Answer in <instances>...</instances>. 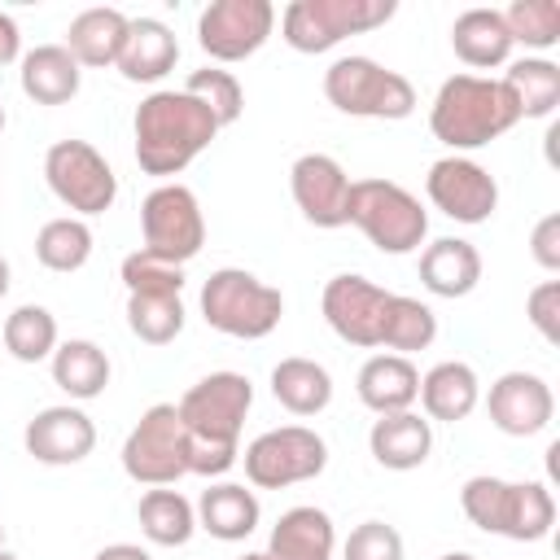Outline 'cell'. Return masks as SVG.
Listing matches in <instances>:
<instances>
[{"label": "cell", "mask_w": 560, "mask_h": 560, "mask_svg": "<svg viewBox=\"0 0 560 560\" xmlns=\"http://www.w3.org/2000/svg\"><path fill=\"white\" fill-rule=\"evenodd\" d=\"M249 407H254V385L241 372H210L175 402L188 433L192 477H223L241 459V424Z\"/></svg>", "instance_id": "1"}, {"label": "cell", "mask_w": 560, "mask_h": 560, "mask_svg": "<svg viewBox=\"0 0 560 560\" xmlns=\"http://www.w3.org/2000/svg\"><path fill=\"white\" fill-rule=\"evenodd\" d=\"M131 131H136V162H140V171L144 175H158V179H171L201 149H210V140L223 127L214 122V114L197 96L158 88V92H149L136 105Z\"/></svg>", "instance_id": "2"}, {"label": "cell", "mask_w": 560, "mask_h": 560, "mask_svg": "<svg viewBox=\"0 0 560 560\" xmlns=\"http://www.w3.org/2000/svg\"><path fill=\"white\" fill-rule=\"evenodd\" d=\"M516 122H521V114H516L508 88L486 74H451L429 105V131L459 158L468 149L499 140Z\"/></svg>", "instance_id": "3"}, {"label": "cell", "mask_w": 560, "mask_h": 560, "mask_svg": "<svg viewBox=\"0 0 560 560\" xmlns=\"http://www.w3.org/2000/svg\"><path fill=\"white\" fill-rule=\"evenodd\" d=\"M459 508L477 529L512 542H538L556 525V499L542 481H503L481 472L459 486Z\"/></svg>", "instance_id": "4"}, {"label": "cell", "mask_w": 560, "mask_h": 560, "mask_svg": "<svg viewBox=\"0 0 560 560\" xmlns=\"http://www.w3.org/2000/svg\"><path fill=\"white\" fill-rule=\"evenodd\" d=\"M284 315V298L280 289L262 284L254 271L245 267H219L206 276L201 284V319L236 341H258L267 332H276Z\"/></svg>", "instance_id": "5"}, {"label": "cell", "mask_w": 560, "mask_h": 560, "mask_svg": "<svg viewBox=\"0 0 560 560\" xmlns=\"http://www.w3.org/2000/svg\"><path fill=\"white\" fill-rule=\"evenodd\" d=\"M346 223H354L381 254H411L429 236V214L394 179H350Z\"/></svg>", "instance_id": "6"}, {"label": "cell", "mask_w": 560, "mask_h": 560, "mask_svg": "<svg viewBox=\"0 0 560 560\" xmlns=\"http://www.w3.org/2000/svg\"><path fill=\"white\" fill-rule=\"evenodd\" d=\"M324 96L332 109L350 118H411L416 114V88L407 74L372 61V57H337L324 70Z\"/></svg>", "instance_id": "7"}, {"label": "cell", "mask_w": 560, "mask_h": 560, "mask_svg": "<svg viewBox=\"0 0 560 560\" xmlns=\"http://www.w3.org/2000/svg\"><path fill=\"white\" fill-rule=\"evenodd\" d=\"M394 13V0H293L280 13V35L293 52H328L346 35L385 26Z\"/></svg>", "instance_id": "8"}, {"label": "cell", "mask_w": 560, "mask_h": 560, "mask_svg": "<svg viewBox=\"0 0 560 560\" xmlns=\"http://www.w3.org/2000/svg\"><path fill=\"white\" fill-rule=\"evenodd\" d=\"M122 472L136 486H175L188 477V433L175 402H153L122 438Z\"/></svg>", "instance_id": "9"}, {"label": "cell", "mask_w": 560, "mask_h": 560, "mask_svg": "<svg viewBox=\"0 0 560 560\" xmlns=\"http://www.w3.org/2000/svg\"><path fill=\"white\" fill-rule=\"evenodd\" d=\"M245 477L258 490H284L328 468V442L306 424H280L245 446Z\"/></svg>", "instance_id": "10"}, {"label": "cell", "mask_w": 560, "mask_h": 560, "mask_svg": "<svg viewBox=\"0 0 560 560\" xmlns=\"http://www.w3.org/2000/svg\"><path fill=\"white\" fill-rule=\"evenodd\" d=\"M44 179H48L52 197L66 210H74V219L105 214L114 206V197H118L114 166L88 140H57L44 153Z\"/></svg>", "instance_id": "11"}, {"label": "cell", "mask_w": 560, "mask_h": 560, "mask_svg": "<svg viewBox=\"0 0 560 560\" xmlns=\"http://www.w3.org/2000/svg\"><path fill=\"white\" fill-rule=\"evenodd\" d=\"M140 232H144V254L184 267L188 258L201 254L206 245V219L201 206L192 197V188L184 184H158L144 201H140Z\"/></svg>", "instance_id": "12"}, {"label": "cell", "mask_w": 560, "mask_h": 560, "mask_svg": "<svg viewBox=\"0 0 560 560\" xmlns=\"http://www.w3.org/2000/svg\"><path fill=\"white\" fill-rule=\"evenodd\" d=\"M276 31L271 0H214L197 18V44L210 61H245Z\"/></svg>", "instance_id": "13"}, {"label": "cell", "mask_w": 560, "mask_h": 560, "mask_svg": "<svg viewBox=\"0 0 560 560\" xmlns=\"http://www.w3.org/2000/svg\"><path fill=\"white\" fill-rule=\"evenodd\" d=\"M319 311L328 319V328L346 341V346H359V350H376L381 346V332H385V311H389V289L372 284L368 276H354V271H341L324 284V298H319Z\"/></svg>", "instance_id": "14"}, {"label": "cell", "mask_w": 560, "mask_h": 560, "mask_svg": "<svg viewBox=\"0 0 560 560\" xmlns=\"http://www.w3.org/2000/svg\"><path fill=\"white\" fill-rule=\"evenodd\" d=\"M424 192L455 223H486L499 210V184H494V175L481 162L459 158V153H446V158H438L429 166Z\"/></svg>", "instance_id": "15"}, {"label": "cell", "mask_w": 560, "mask_h": 560, "mask_svg": "<svg viewBox=\"0 0 560 560\" xmlns=\"http://www.w3.org/2000/svg\"><path fill=\"white\" fill-rule=\"evenodd\" d=\"M289 192L306 223L315 228H346V201H350V175L328 153H302L289 166Z\"/></svg>", "instance_id": "16"}, {"label": "cell", "mask_w": 560, "mask_h": 560, "mask_svg": "<svg viewBox=\"0 0 560 560\" xmlns=\"http://www.w3.org/2000/svg\"><path fill=\"white\" fill-rule=\"evenodd\" d=\"M486 411H490V424L499 433L534 438L551 424L556 398H551V385L538 372H503L486 394Z\"/></svg>", "instance_id": "17"}, {"label": "cell", "mask_w": 560, "mask_h": 560, "mask_svg": "<svg viewBox=\"0 0 560 560\" xmlns=\"http://www.w3.org/2000/svg\"><path fill=\"white\" fill-rule=\"evenodd\" d=\"M26 455H35L39 464H52V468H66V464H79L92 455L96 446V424L83 407H44L35 411V420H26Z\"/></svg>", "instance_id": "18"}, {"label": "cell", "mask_w": 560, "mask_h": 560, "mask_svg": "<svg viewBox=\"0 0 560 560\" xmlns=\"http://www.w3.org/2000/svg\"><path fill=\"white\" fill-rule=\"evenodd\" d=\"M179 61V39L166 22L158 18H131L127 26V39H122V52L114 61V70L127 79V83H158L175 70Z\"/></svg>", "instance_id": "19"}, {"label": "cell", "mask_w": 560, "mask_h": 560, "mask_svg": "<svg viewBox=\"0 0 560 560\" xmlns=\"http://www.w3.org/2000/svg\"><path fill=\"white\" fill-rule=\"evenodd\" d=\"M332 547H337L332 516L324 508L298 503L280 512V521L271 525L262 560H332Z\"/></svg>", "instance_id": "20"}, {"label": "cell", "mask_w": 560, "mask_h": 560, "mask_svg": "<svg viewBox=\"0 0 560 560\" xmlns=\"http://www.w3.org/2000/svg\"><path fill=\"white\" fill-rule=\"evenodd\" d=\"M420 407H424V420H442V424H455V420H468L481 402V381L477 372L464 363V359H442L433 363L424 376H420Z\"/></svg>", "instance_id": "21"}, {"label": "cell", "mask_w": 560, "mask_h": 560, "mask_svg": "<svg viewBox=\"0 0 560 560\" xmlns=\"http://www.w3.org/2000/svg\"><path fill=\"white\" fill-rule=\"evenodd\" d=\"M368 451L381 468L389 472H411L429 459L433 451V424L420 411H394V416H376L372 433H368Z\"/></svg>", "instance_id": "22"}, {"label": "cell", "mask_w": 560, "mask_h": 560, "mask_svg": "<svg viewBox=\"0 0 560 560\" xmlns=\"http://www.w3.org/2000/svg\"><path fill=\"white\" fill-rule=\"evenodd\" d=\"M481 280V254L464 236H438L420 249V284L433 298H468Z\"/></svg>", "instance_id": "23"}, {"label": "cell", "mask_w": 560, "mask_h": 560, "mask_svg": "<svg viewBox=\"0 0 560 560\" xmlns=\"http://www.w3.org/2000/svg\"><path fill=\"white\" fill-rule=\"evenodd\" d=\"M359 402L376 416H394V411H411L416 394H420V372L407 354H372L359 376H354Z\"/></svg>", "instance_id": "24"}, {"label": "cell", "mask_w": 560, "mask_h": 560, "mask_svg": "<svg viewBox=\"0 0 560 560\" xmlns=\"http://www.w3.org/2000/svg\"><path fill=\"white\" fill-rule=\"evenodd\" d=\"M192 512H197V529H206L219 542H245L258 529V516H262L258 494L236 486V481L206 486L201 499L192 503Z\"/></svg>", "instance_id": "25"}, {"label": "cell", "mask_w": 560, "mask_h": 560, "mask_svg": "<svg viewBox=\"0 0 560 560\" xmlns=\"http://www.w3.org/2000/svg\"><path fill=\"white\" fill-rule=\"evenodd\" d=\"M127 26H131V18L122 9H83L66 26V52L88 70H105L118 61Z\"/></svg>", "instance_id": "26"}, {"label": "cell", "mask_w": 560, "mask_h": 560, "mask_svg": "<svg viewBox=\"0 0 560 560\" xmlns=\"http://www.w3.org/2000/svg\"><path fill=\"white\" fill-rule=\"evenodd\" d=\"M22 92L35 101V105H66L79 96V83H83V66L66 52V44H39L22 57Z\"/></svg>", "instance_id": "27"}, {"label": "cell", "mask_w": 560, "mask_h": 560, "mask_svg": "<svg viewBox=\"0 0 560 560\" xmlns=\"http://www.w3.org/2000/svg\"><path fill=\"white\" fill-rule=\"evenodd\" d=\"M451 48H455V57L464 66L494 70V66H508L516 44H512L499 9H464L455 18V26H451Z\"/></svg>", "instance_id": "28"}, {"label": "cell", "mask_w": 560, "mask_h": 560, "mask_svg": "<svg viewBox=\"0 0 560 560\" xmlns=\"http://www.w3.org/2000/svg\"><path fill=\"white\" fill-rule=\"evenodd\" d=\"M48 363H52V385L61 394H70L74 402H88V398L105 394V385H109V354L88 337L57 341Z\"/></svg>", "instance_id": "29"}, {"label": "cell", "mask_w": 560, "mask_h": 560, "mask_svg": "<svg viewBox=\"0 0 560 560\" xmlns=\"http://www.w3.org/2000/svg\"><path fill=\"white\" fill-rule=\"evenodd\" d=\"M271 398L293 416H319L332 402V376L324 363L289 354L271 368Z\"/></svg>", "instance_id": "30"}, {"label": "cell", "mask_w": 560, "mask_h": 560, "mask_svg": "<svg viewBox=\"0 0 560 560\" xmlns=\"http://www.w3.org/2000/svg\"><path fill=\"white\" fill-rule=\"evenodd\" d=\"M516 105L521 118H551L560 105V66L547 57H516L508 61V74L499 79Z\"/></svg>", "instance_id": "31"}, {"label": "cell", "mask_w": 560, "mask_h": 560, "mask_svg": "<svg viewBox=\"0 0 560 560\" xmlns=\"http://www.w3.org/2000/svg\"><path fill=\"white\" fill-rule=\"evenodd\" d=\"M136 521H140V534L158 547H184L192 534H197V512L192 503L171 490V486H153L140 494V508H136Z\"/></svg>", "instance_id": "32"}, {"label": "cell", "mask_w": 560, "mask_h": 560, "mask_svg": "<svg viewBox=\"0 0 560 560\" xmlns=\"http://www.w3.org/2000/svg\"><path fill=\"white\" fill-rule=\"evenodd\" d=\"M35 258L48 267V271H79L88 258H92V228L74 214H61V219H48L39 232H35Z\"/></svg>", "instance_id": "33"}, {"label": "cell", "mask_w": 560, "mask_h": 560, "mask_svg": "<svg viewBox=\"0 0 560 560\" xmlns=\"http://www.w3.org/2000/svg\"><path fill=\"white\" fill-rule=\"evenodd\" d=\"M127 328L144 346H171L184 332V298L179 293H127Z\"/></svg>", "instance_id": "34"}, {"label": "cell", "mask_w": 560, "mask_h": 560, "mask_svg": "<svg viewBox=\"0 0 560 560\" xmlns=\"http://www.w3.org/2000/svg\"><path fill=\"white\" fill-rule=\"evenodd\" d=\"M433 337H438V315H433V306H424L420 298H407V293H389L381 346L394 350V354H411V350H429Z\"/></svg>", "instance_id": "35"}, {"label": "cell", "mask_w": 560, "mask_h": 560, "mask_svg": "<svg viewBox=\"0 0 560 560\" xmlns=\"http://www.w3.org/2000/svg\"><path fill=\"white\" fill-rule=\"evenodd\" d=\"M4 350L18 359V363H44L52 359L57 350V319L48 306H18L4 315Z\"/></svg>", "instance_id": "36"}, {"label": "cell", "mask_w": 560, "mask_h": 560, "mask_svg": "<svg viewBox=\"0 0 560 560\" xmlns=\"http://www.w3.org/2000/svg\"><path fill=\"white\" fill-rule=\"evenodd\" d=\"M499 13H503L512 44H525L534 52H547L560 44V4L556 0H512Z\"/></svg>", "instance_id": "37"}, {"label": "cell", "mask_w": 560, "mask_h": 560, "mask_svg": "<svg viewBox=\"0 0 560 560\" xmlns=\"http://www.w3.org/2000/svg\"><path fill=\"white\" fill-rule=\"evenodd\" d=\"M179 92L197 96V101L214 114V122H219V127H232V122L241 118V109H245L241 79H236L232 70H219V66H201V70H192V74L184 79V88H179Z\"/></svg>", "instance_id": "38"}, {"label": "cell", "mask_w": 560, "mask_h": 560, "mask_svg": "<svg viewBox=\"0 0 560 560\" xmlns=\"http://www.w3.org/2000/svg\"><path fill=\"white\" fill-rule=\"evenodd\" d=\"M118 276L127 284V293H184V267L162 262V258H153L144 249L127 254Z\"/></svg>", "instance_id": "39"}, {"label": "cell", "mask_w": 560, "mask_h": 560, "mask_svg": "<svg viewBox=\"0 0 560 560\" xmlns=\"http://www.w3.org/2000/svg\"><path fill=\"white\" fill-rule=\"evenodd\" d=\"M341 560H402V534L385 521H363L350 529Z\"/></svg>", "instance_id": "40"}, {"label": "cell", "mask_w": 560, "mask_h": 560, "mask_svg": "<svg viewBox=\"0 0 560 560\" xmlns=\"http://www.w3.org/2000/svg\"><path fill=\"white\" fill-rule=\"evenodd\" d=\"M525 315L547 346H560V280H542L525 298Z\"/></svg>", "instance_id": "41"}, {"label": "cell", "mask_w": 560, "mask_h": 560, "mask_svg": "<svg viewBox=\"0 0 560 560\" xmlns=\"http://www.w3.org/2000/svg\"><path fill=\"white\" fill-rule=\"evenodd\" d=\"M529 254L542 271H560V214H542L529 232Z\"/></svg>", "instance_id": "42"}, {"label": "cell", "mask_w": 560, "mask_h": 560, "mask_svg": "<svg viewBox=\"0 0 560 560\" xmlns=\"http://www.w3.org/2000/svg\"><path fill=\"white\" fill-rule=\"evenodd\" d=\"M18 52H22V31H18V22L9 13H0V66L18 61Z\"/></svg>", "instance_id": "43"}, {"label": "cell", "mask_w": 560, "mask_h": 560, "mask_svg": "<svg viewBox=\"0 0 560 560\" xmlns=\"http://www.w3.org/2000/svg\"><path fill=\"white\" fill-rule=\"evenodd\" d=\"M92 560H153L144 547H136V542H109V547H101Z\"/></svg>", "instance_id": "44"}, {"label": "cell", "mask_w": 560, "mask_h": 560, "mask_svg": "<svg viewBox=\"0 0 560 560\" xmlns=\"http://www.w3.org/2000/svg\"><path fill=\"white\" fill-rule=\"evenodd\" d=\"M9 284H13V276H9V258L0 254V298L9 293Z\"/></svg>", "instance_id": "45"}, {"label": "cell", "mask_w": 560, "mask_h": 560, "mask_svg": "<svg viewBox=\"0 0 560 560\" xmlns=\"http://www.w3.org/2000/svg\"><path fill=\"white\" fill-rule=\"evenodd\" d=\"M442 560H477V556H468V551H446Z\"/></svg>", "instance_id": "46"}, {"label": "cell", "mask_w": 560, "mask_h": 560, "mask_svg": "<svg viewBox=\"0 0 560 560\" xmlns=\"http://www.w3.org/2000/svg\"><path fill=\"white\" fill-rule=\"evenodd\" d=\"M236 560H262V551H245V556H236Z\"/></svg>", "instance_id": "47"}, {"label": "cell", "mask_w": 560, "mask_h": 560, "mask_svg": "<svg viewBox=\"0 0 560 560\" xmlns=\"http://www.w3.org/2000/svg\"><path fill=\"white\" fill-rule=\"evenodd\" d=\"M0 560H18V556H13V551H4V547H0Z\"/></svg>", "instance_id": "48"}, {"label": "cell", "mask_w": 560, "mask_h": 560, "mask_svg": "<svg viewBox=\"0 0 560 560\" xmlns=\"http://www.w3.org/2000/svg\"><path fill=\"white\" fill-rule=\"evenodd\" d=\"M0 131H4V105H0Z\"/></svg>", "instance_id": "49"}, {"label": "cell", "mask_w": 560, "mask_h": 560, "mask_svg": "<svg viewBox=\"0 0 560 560\" xmlns=\"http://www.w3.org/2000/svg\"><path fill=\"white\" fill-rule=\"evenodd\" d=\"M0 547H4V525H0Z\"/></svg>", "instance_id": "50"}]
</instances>
